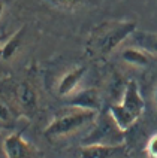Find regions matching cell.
Returning <instances> with one entry per match:
<instances>
[{
	"mask_svg": "<svg viewBox=\"0 0 157 158\" xmlns=\"http://www.w3.org/2000/svg\"><path fill=\"white\" fill-rule=\"evenodd\" d=\"M135 31V21H112L102 24L90 39V49L100 57L109 55Z\"/></svg>",
	"mask_w": 157,
	"mask_h": 158,
	"instance_id": "6da1fadb",
	"label": "cell"
},
{
	"mask_svg": "<svg viewBox=\"0 0 157 158\" xmlns=\"http://www.w3.org/2000/svg\"><path fill=\"white\" fill-rule=\"evenodd\" d=\"M99 112L68 106V109L61 110L52 118V121L44 130V134L48 139H57L63 136H69L72 133L78 131L79 128L93 124Z\"/></svg>",
	"mask_w": 157,
	"mask_h": 158,
	"instance_id": "7a4b0ae2",
	"label": "cell"
},
{
	"mask_svg": "<svg viewBox=\"0 0 157 158\" xmlns=\"http://www.w3.org/2000/svg\"><path fill=\"white\" fill-rule=\"evenodd\" d=\"M126 131L115 124L114 118L109 112L97 114L96 119L93 121L91 130L87 137L82 140V145H108V146H120L124 145Z\"/></svg>",
	"mask_w": 157,
	"mask_h": 158,
	"instance_id": "3957f363",
	"label": "cell"
},
{
	"mask_svg": "<svg viewBox=\"0 0 157 158\" xmlns=\"http://www.w3.org/2000/svg\"><path fill=\"white\" fill-rule=\"evenodd\" d=\"M6 158H42V152L23 137V133H11L3 140Z\"/></svg>",
	"mask_w": 157,
	"mask_h": 158,
	"instance_id": "277c9868",
	"label": "cell"
},
{
	"mask_svg": "<svg viewBox=\"0 0 157 158\" xmlns=\"http://www.w3.org/2000/svg\"><path fill=\"white\" fill-rule=\"evenodd\" d=\"M66 105L73 106V107H81V109H88L100 112L102 109V98L99 91L94 88H84V89H76L70 96L64 97Z\"/></svg>",
	"mask_w": 157,
	"mask_h": 158,
	"instance_id": "5b68a950",
	"label": "cell"
},
{
	"mask_svg": "<svg viewBox=\"0 0 157 158\" xmlns=\"http://www.w3.org/2000/svg\"><path fill=\"white\" fill-rule=\"evenodd\" d=\"M129 112L138 116L139 118L141 115L144 114V109H145V102L142 98V94L139 91V87L135 81H129L124 87V91H123V97L121 102H120Z\"/></svg>",
	"mask_w": 157,
	"mask_h": 158,
	"instance_id": "8992f818",
	"label": "cell"
},
{
	"mask_svg": "<svg viewBox=\"0 0 157 158\" xmlns=\"http://www.w3.org/2000/svg\"><path fill=\"white\" fill-rule=\"evenodd\" d=\"M85 70H87L85 66H78V67H73L68 73H64L57 84V94L61 97H68L73 91H76L79 82L85 75Z\"/></svg>",
	"mask_w": 157,
	"mask_h": 158,
	"instance_id": "52a82bcc",
	"label": "cell"
},
{
	"mask_svg": "<svg viewBox=\"0 0 157 158\" xmlns=\"http://www.w3.org/2000/svg\"><path fill=\"white\" fill-rule=\"evenodd\" d=\"M120 146H108V145H82L79 151V158H112L123 149Z\"/></svg>",
	"mask_w": 157,
	"mask_h": 158,
	"instance_id": "ba28073f",
	"label": "cell"
},
{
	"mask_svg": "<svg viewBox=\"0 0 157 158\" xmlns=\"http://www.w3.org/2000/svg\"><path fill=\"white\" fill-rule=\"evenodd\" d=\"M17 100L21 109L27 112H33L37 105V96L33 87L27 82H21L17 88Z\"/></svg>",
	"mask_w": 157,
	"mask_h": 158,
	"instance_id": "9c48e42d",
	"label": "cell"
},
{
	"mask_svg": "<svg viewBox=\"0 0 157 158\" xmlns=\"http://www.w3.org/2000/svg\"><path fill=\"white\" fill-rule=\"evenodd\" d=\"M108 112L111 114V116L114 118L115 124L121 128L123 131H127L132 125H133V124L139 119L138 116H135L132 112H129V110H127V109H126L121 103L112 105L109 109H108Z\"/></svg>",
	"mask_w": 157,
	"mask_h": 158,
	"instance_id": "30bf717a",
	"label": "cell"
},
{
	"mask_svg": "<svg viewBox=\"0 0 157 158\" xmlns=\"http://www.w3.org/2000/svg\"><path fill=\"white\" fill-rule=\"evenodd\" d=\"M24 31H26V28L21 27L11 37H8L6 40H3V44L0 45V58L2 60H11L17 54V51L20 49V46L23 44Z\"/></svg>",
	"mask_w": 157,
	"mask_h": 158,
	"instance_id": "8fae6325",
	"label": "cell"
},
{
	"mask_svg": "<svg viewBox=\"0 0 157 158\" xmlns=\"http://www.w3.org/2000/svg\"><path fill=\"white\" fill-rule=\"evenodd\" d=\"M121 58L127 64L136 66V67H144L150 61L148 52H145L141 48H124L121 51Z\"/></svg>",
	"mask_w": 157,
	"mask_h": 158,
	"instance_id": "7c38bea8",
	"label": "cell"
},
{
	"mask_svg": "<svg viewBox=\"0 0 157 158\" xmlns=\"http://www.w3.org/2000/svg\"><path fill=\"white\" fill-rule=\"evenodd\" d=\"M133 40L138 45V48L144 49L148 54H156L157 55V35L154 33H145V31H135L133 35Z\"/></svg>",
	"mask_w": 157,
	"mask_h": 158,
	"instance_id": "4fadbf2b",
	"label": "cell"
},
{
	"mask_svg": "<svg viewBox=\"0 0 157 158\" xmlns=\"http://www.w3.org/2000/svg\"><path fill=\"white\" fill-rule=\"evenodd\" d=\"M14 121H15V115L12 112V109L3 102H0V124L11 125Z\"/></svg>",
	"mask_w": 157,
	"mask_h": 158,
	"instance_id": "5bb4252c",
	"label": "cell"
},
{
	"mask_svg": "<svg viewBox=\"0 0 157 158\" xmlns=\"http://www.w3.org/2000/svg\"><path fill=\"white\" fill-rule=\"evenodd\" d=\"M145 154L148 158H157V133L148 139L145 146Z\"/></svg>",
	"mask_w": 157,
	"mask_h": 158,
	"instance_id": "9a60e30c",
	"label": "cell"
},
{
	"mask_svg": "<svg viewBox=\"0 0 157 158\" xmlns=\"http://www.w3.org/2000/svg\"><path fill=\"white\" fill-rule=\"evenodd\" d=\"M51 3L57 5V6H61V8H68V9H72V8H76L79 6L84 0H50Z\"/></svg>",
	"mask_w": 157,
	"mask_h": 158,
	"instance_id": "2e32d148",
	"label": "cell"
},
{
	"mask_svg": "<svg viewBox=\"0 0 157 158\" xmlns=\"http://www.w3.org/2000/svg\"><path fill=\"white\" fill-rule=\"evenodd\" d=\"M153 98H154V103H156V106H157V85H156V88H154V91H153Z\"/></svg>",
	"mask_w": 157,
	"mask_h": 158,
	"instance_id": "e0dca14e",
	"label": "cell"
},
{
	"mask_svg": "<svg viewBox=\"0 0 157 158\" xmlns=\"http://www.w3.org/2000/svg\"><path fill=\"white\" fill-rule=\"evenodd\" d=\"M3 9H5V5L0 2V17H2V14H3Z\"/></svg>",
	"mask_w": 157,
	"mask_h": 158,
	"instance_id": "ac0fdd59",
	"label": "cell"
},
{
	"mask_svg": "<svg viewBox=\"0 0 157 158\" xmlns=\"http://www.w3.org/2000/svg\"><path fill=\"white\" fill-rule=\"evenodd\" d=\"M3 40H5V36H3V35H0V45L3 44Z\"/></svg>",
	"mask_w": 157,
	"mask_h": 158,
	"instance_id": "d6986e66",
	"label": "cell"
}]
</instances>
